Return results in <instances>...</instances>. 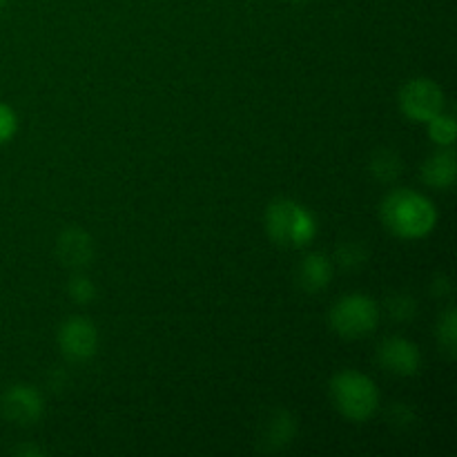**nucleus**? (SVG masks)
Here are the masks:
<instances>
[{
  "instance_id": "f257e3e1",
  "label": "nucleus",
  "mask_w": 457,
  "mask_h": 457,
  "mask_svg": "<svg viewBox=\"0 0 457 457\" xmlns=\"http://www.w3.org/2000/svg\"><path fill=\"white\" fill-rule=\"evenodd\" d=\"M382 221L402 239H422L437 223V210L431 199L415 190H393L382 201Z\"/></svg>"
},
{
  "instance_id": "f03ea898",
  "label": "nucleus",
  "mask_w": 457,
  "mask_h": 457,
  "mask_svg": "<svg viewBox=\"0 0 457 457\" xmlns=\"http://www.w3.org/2000/svg\"><path fill=\"white\" fill-rule=\"evenodd\" d=\"M330 400L351 422H369L379 409V391L369 375L360 370H339L330 379Z\"/></svg>"
},
{
  "instance_id": "7ed1b4c3",
  "label": "nucleus",
  "mask_w": 457,
  "mask_h": 457,
  "mask_svg": "<svg viewBox=\"0 0 457 457\" xmlns=\"http://www.w3.org/2000/svg\"><path fill=\"white\" fill-rule=\"evenodd\" d=\"M266 230L277 245L303 248L315 239L317 221L297 201L275 199L266 210Z\"/></svg>"
},
{
  "instance_id": "20e7f679",
  "label": "nucleus",
  "mask_w": 457,
  "mask_h": 457,
  "mask_svg": "<svg viewBox=\"0 0 457 457\" xmlns=\"http://www.w3.org/2000/svg\"><path fill=\"white\" fill-rule=\"evenodd\" d=\"M378 324L379 306L369 295H346L330 308V328L344 339L369 337Z\"/></svg>"
},
{
  "instance_id": "39448f33",
  "label": "nucleus",
  "mask_w": 457,
  "mask_h": 457,
  "mask_svg": "<svg viewBox=\"0 0 457 457\" xmlns=\"http://www.w3.org/2000/svg\"><path fill=\"white\" fill-rule=\"evenodd\" d=\"M400 110L415 123H427L445 110V89L427 76H418L400 89Z\"/></svg>"
},
{
  "instance_id": "423d86ee",
  "label": "nucleus",
  "mask_w": 457,
  "mask_h": 457,
  "mask_svg": "<svg viewBox=\"0 0 457 457\" xmlns=\"http://www.w3.org/2000/svg\"><path fill=\"white\" fill-rule=\"evenodd\" d=\"M0 411L9 422L29 427L43 418L45 400L40 391H36L29 384H13L0 397Z\"/></svg>"
},
{
  "instance_id": "0eeeda50",
  "label": "nucleus",
  "mask_w": 457,
  "mask_h": 457,
  "mask_svg": "<svg viewBox=\"0 0 457 457\" xmlns=\"http://www.w3.org/2000/svg\"><path fill=\"white\" fill-rule=\"evenodd\" d=\"M58 346L71 361H85L96 355L98 330L85 317H71L58 328Z\"/></svg>"
},
{
  "instance_id": "6e6552de",
  "label": "nucleus",
  "mask_w": 457,
  "mask_h": 457,
  "mask_svg": "<svg viewBox=\"0 0 457 457\" xmlns=\"http://www.w3.org/2000/svg\"><path fill=\"white\" fill-rule=\"evenodd\" d=\"M378 361L388 373L400 375V378H411L422 366V353H420V348L411 339L395 335V337H386L379 344Z\"/></svg>"
},
{
  "instance_id": "1a4fd4ad",
  "label": "nucleus",
  "mask_w": 457,
  "mask_h": 457,
  "mask_svg": "<svg viewBox=\"0 0 457 457\" xmlns=\"http://www.w3.org/2000/svg\"><path fill=\"white\" fill-rule=\"evenodd\" d=\"M56 254L62 266L80 270V268L89 266L94 259L92 237L79 226L65 228L56 239Z\"/></svg>"
},
{
  "instance_id": "9d476101",
  "label": "nucleus",
  "mask_w": 457,
  "mask_h": 457,
  "mask_svg": "<svg viewBox=\"0 0 457 457\" xmlns=\"http://www.w3.org/2000/svg\"><path fill=\"white\" fill-rule=\"evenodd\" d=\"M297 281L306 293H321L333 281V259L324 253H308L297 270Z\"/></svg>"
},
{
  "instance_id": "9b49d317",
  "label": "nucleus",
  "mask_w": 457,
  "mask_h": 457,
  "mask_svg": "<svg viewBox=\"0 0 457 457\" xmlns=\"http://www.w3.org/2000/svg\"><path fill=\"white\" fill-rule=\"evenodd\" d=\"M422 179L427 186L440 187V190H449L453 187L457 177V163H455V150L451 147H442L433 156H428L422 165Z\"/></svg>"
},
{
  "instance_id": "f8f14e48",
  "label": "nucleus",
  "mask_w": 457,
  "mask_h": 457,
  "mask_svg": "<svg viewBox=\"0 0 457 457\" xmlns=\"http://www.w3.org/2000/svg\"><path fill=\"white\" fill-rule=\"evenodd\" d=\"M297 433V420L288 413V411H275V413L268 418L266 428H263L262 445L266 451H277L284 449L286 445H290V440Z\"/></svg>"
},
{
  "instance_id": "ddd939ff",
  "label": "nucleus",
  "mask_w": 457,
  "mask_h": 457,
  "mask_svg": "<svg viewBox=\"0 0 457 457\" xmlns=\"http://www.w3.org/2000/svg\"><path fill=\"white\" fill-rule=\"evenodd\" d=\"M402 168H404V163H402L400 154L393 150H382L370 159V172L382 183L395 181L402 174Z\"/></svg>"
},
{
  "instance_id": "4468645a",
  "label": "nucleus",
  "mask_w": 457,
  "mask_h": 457,
  "mask_svg": "<svg viewBox=\"0 0 457 457\" xmlns=\"http://www.w3.org/2000/svg\"><path fill=\"white\" fill-rule=\"evenodd\" d=\"M428 125V137L436 145L440 147H451L455 143V119L451 114H440L433 116L431 120H427Z\"/></svg>"
},
{
  "instance_id": "2eb2a0df",
  "label": "nucleus",
  "mask_w": 457,
  "mask_h": 457,
  "mask_svg": "<svg viewBox=\"0 0 457 457\" xmlns=\"http://www.w3.org/2000/svg\"><path fill=\"white\" fill-rule=\"evenodd\" d=\"M437 342L445 348L446 355L455 357L457 351V311L453 306L446 308L437 321Z\"/></svg>"
},
{
  "instance_id": "dca6fc26",
  "label": "nucleus",
  "mask_w": 457,
  "mask_h": 457,
  "mask_svg": "<svg viewBox=\"0 0 457 457\" xmlns=\"http://www.w3.org/2000/svg\"><path fill=\"white\" fill-rule=\"evenodd\" d=\"M67 293H70L71 302L79 303V306H87V303L94 302L96 297V286L89 277L85 275H74L67 284Z\"/></svg>"
},
{
  "instance_id": "f3484780",
  "label": "nucleus",
  "mask_w": 457,
  "mask_h": 457,
  "mask_svg": "<svg viewBox=\"0 0 457 457\" xmlns=\"http://www.w3.org/2000/svg\"><path fill=\"white\" fill-rule=\"evenodd\" d=\"M415 311H418V303L411 295H393L388 299V312H391L393 320L397 321H409L413 320Z\"/></svg>"
},
{
  "instance_id": "a211bd4d",
  "label": "nucleus",
  "mask_w": 457,
  "mask_h": 457,
  "mask_svg": "<svg viewBox=\"0 0 457 457\" xmlns=\"http://www.w3.org/2000/svg\"><path fill=\"white\" fill-rule=\"evenodd\" d=\"M18 129V116L9 105L0 103V145L12 141Z\"/></svg>"
},
{
  "instance_id": "6ab92c4d",
  "label": "nucleus",
  "mask_w": 457,
  "mask_h": 457,
  "mask_svg": "<svg viewBox=\"0 0 457 457\" xmlns=\"http://www.w3.org/2000/svg\"><path fill=\"white\" fill-rule=\"evenodd\" d=\"M337 262L344 268H360L366 262V250L360 244H346L339 248Z\"/></svg>"
},
{
  "instance_id": "aec40b11",
  "label": "nucleus",
  "mask_w": 457,
  "mask_h": 457,
  "mask_svg": "<svg viewBox=\"0 0 457 457\" xmlns=\"http://www.w3.org/2000/svg\"><path fill=\"white\" fill-rule=\"evenodd\" d=\"M13 453L21 455V457H40L43 455V449H38V446H31V445H22V446H18V449H13Z\"/></svg>"
},
{
  "instance_id": "412c9836",
  "label": "nucleus",
  "mask_w": 457,
  "mask_h": 457,
  "mask_svg": "<svg viewBox=\"0 0 457 457\" xmlns=\"http://www.w3.org/2000/svg\"><path fill=\"white\" fill-rule=\"evenodd\" d=\"M433 290H440V297L442 295H446L451 290V284L446 277H436V281H433Z\"/></svg>"
},
{
  "instance_id": "4be33fe9",
  "label": "nucleus",
  "mask_w": 457,
  "mask_h": 457,
  "mask_svg": "<svg viewBox=\"0 0 457 457\" xmlns=\"http://www.w3.org/2000/svg\"><path fill=\"white\" fill-rule=\"evenodd\" d=\"M4 4H7V0H0V9H3Z\"/></svg>"
},
{
  "instance_id": "5701e85b",
  "label": "nucleus",
  "mask_w": 457,
  "mask_h": 457,
  "mask_svg": "<svg viewBox=\"0 0 457 457\" xmlns=\"http://www.w3.org/2000/svg\"><path fill=\"white\" fill-rule=\"evenodd\" d=\"M290 3H306V0H290Z\"/></svg>"
}]
</instances>
